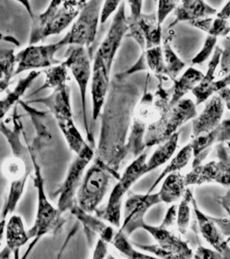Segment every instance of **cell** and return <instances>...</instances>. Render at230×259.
I'll use <instances>...</instances> for the list:
<instances>
[{
  "label": "cell",
  "mask_w": 230,
  "mask_h": 259,
  "mask_svg": "<svg viewBox=\"0 0 230 259\" xmlns=\"http://www.w3.org/2000/svg\"><path fill=\"white\" fill-rule=\"evenodd\" d=\"M184 177L179 173H171L165 177V181L160 189V196L162 202L171 204L183 197L185 192Z\"/></svg>",
  "instance_id": "cell-29"
},
{
  "label": "cell",
  "mask_w": 230,
  "mask_h": 259,
  "mask_svg": "<svg viewBox=\"0 0 230 259\" xmlns=\"http://www.w3.org/2000/svg\"><path fill=\"white\" fill-rule=\"evenodd\" d=\"M12 121L13 128L7 126L3 120L0 122V132L5 136L12 150V156L5 161L2 166L3 175L8 180L10 187L1 212V219H7L14 212L24 194L28 179L34 171L30 145H24L21 140V134L24 129L18 114L17 105L14 106Z\"/></svg>",
  "instance_id": "cell-2"
},
{
  "label": "cell",
  "mask_w": 230,
  "mask_h": 259,
  "mask_svg": "<svg viewBox=\"0 0 230 259\" xmlns=\"http://www.w3.org/2000/svg\"><path fill=\"white\" fill-rule=\"evenodd\" d=\"M128 20L127 36H130L139 45L142 51L161 45L162 28L156 13L145 15L142 13L138 19Z\"/></svg>",
  "instance_id": "cell-17"
},
{
  "label": "cell",
  "mask_w": 230,
  "mask_h": 259,
  "mask_svg": "<svg viewBox=\"0 0 230 259\" xmlns=\"http://www.w3.org/2000/svg\"><path fill=\"white\" fill-rule=\"evenodd\" d=\"M128 236L125 234L120 228L117 230L114 238L112 239L111 244L114 246L121 253L127 256L128 258L132 259H154V256H150L147 254L141 253L140 251L135 250L133 244H131L128 239Z\"/></svg>",
  "instance_id": "cell-35"
},
{
  "label": "cell",
  "mask_w": 230,
  "mask_h": 259,
  "mask_svg": "<svg viewBox=\"0 0 230 259\" xmlns=\"http://www.w3.org/2000/svg\"><path fill=\"white\" fill-rule=\"evenodd\" d=\"M95 156V146L88 143L85 147L76 154L75 159L69 166L65 179L59 189L56 191V195H58L56 207L62 214L70 211L75 205L77 191L83 181L87 167L94 160Z\"/></svg>",
  "instance_id": "cell-9"
},
{
  "label": "cell",
  "mask_w": 230,
  "mask_h": 259,
  "mask_svg": "<svg viewBox=\"0 0 230 259\" xmlns=\"http://www.w3.org/2000/svg\"><path fill=\"white\" fill-rule=\"evenodd\" d=\"M20 42L12 35L0 33V92L8 89L11 80L15 76L17 68L16 50Z\"/></svg>",
  "instance_id": "cell-22"
},
{
  "label": "cell",
  "mask_w": 230,
  "mask_h": 259,
  "mask_svg": "<svg viewBox=\"0 0 230 259\" xmlns=\"http://www.w3.org/2000/svg\"><path fill=\"white\" fill-rule=\"evenodd\" d=\"M83 6L79 0H65L54 14L39 24H31L30 45H37L39 41L57 35L65 30L77 18Z\"/></svg>",
  "instance_id": "cell-12"
},
{
  "label": "cell",
  "mask_w": 230,
  "mask_h": 259,
  "mask_svg": "<svg viewBox=\"0 0 230 259\" xmlns=\"http://www.w3.org/2000/svg\"><path fill=\"white\" fill-rule=\"evenodd\" d=\"M217 159L193 168L184 177L186 186L216 183L230 187V155L222 143L216 147Z\"/></svg>",
  "instance_id": "cell-13"
},
{
  "label": "cell",
  "mask_w": 230,
  "mask_h": 259,
  "mask_svg": "<svg viewBox=\"0 0 230 259\" xmlns=\"http://www.w3.org/2000/svg\"><path fill=\"white\" fill-rule=\"evenodd\" d=\"M191 205L194 211L198 229L201 234L209 244L219 253L222 255L223 258H230V248L227 239L221 233L217 226L212 221L210 216L205 214L198 207L195 198L191 199Z\"/></svg>",
  "instance_id": "cell-21"
},
{
  "label": "cell",
  "mask_w": 230,
  "mask_h": 259,
  "mask_svg": "<svg viewBox=\"0 0 230 259\" xmlns=\"http://www.w3.org/2000/svg\"><path fill=\"white\" fill-rule=\"evenodd\" d=\"M179 132L175 133L171 136L167 140L160 144L155 152L150 156V159L146 162V172L150 173V171L156 169L163 164H165L171 159L177 150L178 139H179Z\"/></svg>",
  "instance_id": "cell-30"
},
{
  "label": "cell",
  "mask_w": 230,
  "mask_h": 259,
  "mask_svg": "<svg viewBox=\"0 0 230 259\" xmlns=\"http://www.w3.org/2000/svg\"><path fill=\"white\" fill-rule=\"evenodd\" d=\"M107 244L105 240L99 238L96 245H95V250L93 252V258L94 259H103L107 256Z\"/></svg>",
  "instance_id": "cell-44"
},
{
  "label": "cell",
  "mask_w": 230,
  "mask_h": 259,
  "mask_svg": "<svg viewBox=\"0 0 230 259\" xmlns=\"http://www.w3.org/2000/svg\"><path fill=\"white\" fill-rule=\"evenodd\" d=\"M91 54L85 48L81 46H71L66 53V60L64 61L68 71L74 77L76 81L81 101L83 107V124L85 128L86 135L89 140V145L95 146V139L90 133L88 115H87V93L89 81L91 80L92 67Z\"/></svg>",
  "instance_id": "cell-10"
},
{
  "label": "cell",
  "mask_w": 230,
  "mask_h": 259,
  "mask_svg": "<svg viewBox=\"0 0 230 259\" xmlns=\"http://www.w3.org/2000/svg\"><path fill=\"white\" fill-rule=\"evenodd\" d=\"M177 206L172 205L169 207L167 212L165 213V218L163 220L160 227L170 228L177 222Z\"/></svg>",
  "instance_id": "cell-43"
},
{
  "label": "cell",
  "mask_w": 230,
  "mask_h": 259,
  "mask_svg": "<svg viewBox=\"0 0 230 259\" xmlns=\"http://www.w3.org/2000/svg\"><path fill=\"white\" fill-rule=\"evenodd\" d=\"M64 47L61 41L50 45H30L17 54L15 76L26 71L39 70L59 64L56 54Z\"/></svg>",
  "instance_id": "cell-14"
},
{
  "label": "cell",
  "mask_w": 230,
  "mask_h": 259,
  "mask_svg": "<svg viewBox=\"0 0 230 259\" xmlns=\"http://www.w3.org/2000/svg\"><path fill=\"white\" fill-rule=\"evenodd\" d=\"M162 202L160 194H138L130 193L127 196L123 212V222L120 229L127 236H130L136 230L143 228L145 215L152 206Z\"/></svg>",
  "instance_id": "cell-15"
},
{
  "label": "cell",
  "mask_w": 230,
  "mask_h": 259,
  "mask_svg": "<svg viewBox=\"0 0 230 259\" xmlns=\"http://www.w3.org/2000/svg\"><path fill=\"white\" fill-rule=\"evenodd\" d=\"M216 16L219 18H224V19H228L230 18V0L227 1L224 7L221 10V12H219L216 14Z\"/></svg>",
  "instance_id": "cell-49"
},
{
  "label": "cell",
  "mask_w": 230,
  "mask_h": 259,
  "mask_svg": "<svg viewBox=\"0 0 230 259\" xmlns=\"http://www.w3.org/2000/svg\"><path fill=\"white\" fill-rule=\"evenodd\" d=\"M30 151L32 154L33 163H34V184L36 189V212L34 224L28 231L30 239V245L24 254L23 258L30 253L35 244L39 240L48 233H54L56 230L59 229L62 225V213L57 207L50 203L46 195L45 189V181L42 175L41 167L36 160V154L34 148L30 145Z\"/></svg>",
  "instance_id": "cell-5"
},
{
  "label": "cell",
  "mask_w": 230,
  "mask_h": 259,
  "mask_svg": "<svg viewBox=\"0 0 230 259\" xmlns=\"http://www.w3.org/2000/svg\"><path fill=\"white\" fill-rule=\"evenodd\" d=\"M148 81L145 83L144 94L136 105L131 124L130 133L127 137V156L131 154L136 158L145 151V135L149 124L156 119L157 110L154 106V95L147 91Z\"/></svg>",
  "instance_id": "cell-11"
},
{
  "label": "cell",
  "mask_w": 230,
  "mask_h": 259,
  "mask_svg": "<svg viewBox=\"0 0 230 259\" xmlns=\"http://www.w3.org/2000/svg\"><path fill=\"white\" fill-rule=\"evenodd\" d=\"M212 221L215 222V224L217 226L221 233L223 234L224 237H230V219L223 218H214L211 217Z\"/></svg>",
  "instance_id": "cell-46"
},
{
  "label": "cell",
  "mask_w": 230,
  "mask_h": 259,
  "mask_svg": "<svg viewBox=\"0 0 230 259\" xmlns=\"http://www.w3.org/2000/svg\"><path fill=\"white\" fill-rule=\"evenodd\" d=\"M230 140V119H225L210 133L194 138L190 145L194 159L192 168L200 165L209 156L211 147L215 144H221Z\"/></svg>",
  "instance_id": "cell-19"
},
{
  "label": "cell",
  "mask_w": 230,
  "mask_h": 259,
  "mask_svg": "<svg viewBox=\"0 0 230 259\" xmlns=\"http://www.w3.org/2000/svg\"><path fill=\"white\" fill-rule=\"evenodd\" d=\"M220 97L222 99L224 102L225 106H227V109L230 111V89L229 88H224L221 89L217 93Z\"/></svg>",
  "instance_id": "cell-48"
},
{
  "label": "cell",
  "mask_w": 230,
  "mask_h": 259,
  "mask_svg": "<svg viewBox=\"0 0 230 259\" xmlns=\"http://www.w3.org/2000/svg\"><path fill=\"white\" fill-rule=\"evenodd\" d=\"M122 0H104L100 13V24H105L107 19L115 13Z\"/></svg>",
  "instance_id": "cell-41"
},
{
  "label": "cell",
  "mask_w": 230,
  "mask_h": 259,
  "mask_svg": "<svg viewBox=\"0 0 230 259\" xmlns=\"http://www.w3.org/2000/svg\"><path fill=\"white\" fill-rule=\"evenodd\" d=\"M89 0H79V3H80L81 6H83Z\"/></svg>",
  "instance_id": "cell-52"
},
{
  "label": "cell",
  "mask_w": 230,
  "mask_h": 259,
  "mask_svg": "<svg viewBox=\"0 0 230 259\" xmlns=\"http://www.w3.org/2000/svg\"><path fill=\"white\" fill-rule=\"evenodd\" d=\"M27 103L43 104L50 110L55 117L68 148L74 154L79 153L88 144L74 123L71 107L70 88L68 84L53 89V92L47 97L28 100Z\"/></svg>",
  "instance_id": "cell-4"
},
{
  "label": "cell",
  "mask_w": 230,
  "mask_h": 259,
  "mask_svg": "<svg viewBox=\"0 0 230 259\" xmlns=\"http://www.w3.org/2000/svg\"><path fill=\"white\" fill-rule=\"evenodd\" d=\"M110 73L100 56L95 54L92 68L91 89L92 98V126L90 133L93 136L95 122L102 112L106 102V95L109 89Z\"/></svg>",
  "instance_id": "cell-18"
},
{
  "label": "cell",
  "mask_w": 230,
  "mask_h": 259,
  "mask_svg": "<svg viewBox=\"0 0 230 259\" xmlns=\"http://www.w3.org/2000/svg\"><path fill=\"white\" fill-rule=\"evenodd\" d=\"M128 20L126 15V3L121 2L115 12L112 24L105 38L98 48L96 54L103 60L108 72H111L115 56L121 47L122 40L128 32Z\"/></svg>",
  "instance_id": "cell-16"
},
{
  "label": "cell",
  "mask_w": 230,
  "mask_h": 259,
  "mask_svg": "<svg viewBox=\"0 0 230 259\" xmlns=\"http://www.w3.org/2000/svg\"><path fill=\"white\" fill-rule=\"evenodd\" d=\"M45 82L36 91L33 92L30 96L39 94L45 89H55L59 88L61 85L67 84L68 79V69L64 62L59 64L54 65L50 68H45Z\"/></svg>",
  "instance_id": "cell-32"
},
{
  "label": "cell",
  "mask_w": 230,
  "mask_h": 259,
  "mask_svg": "<svg viewBox=\"0 0 230 259\" xmlns=\"http://www.w3.org/2000/svg\"><path fill=\"white\" fill-rule=\"evenodd\" d=\"M146 158L147 152H143L137 156L134 161L125 169L121 176L117 184L112 189L109 199L103 209H98L95 212L96 216L102 219L112 227L120 228L121 225V207L125 195L129 191L131 187L147 174L146 172Z\"/></svg>",
  "instance_id": "cell-7"
},
{
  "label": "cell",
  "mask_w": 230,
  "mask_h": 259,
  "mask_svg": "<svg viewBox=\"0 0 230 259\" xmlns=\"http://www.w3.org/2000/svg\"><path fill=\"white\" fill-rule=\"evenodd\" d=\"M194 258L197 259H222L223 256L216 250H210L208 248L199 245L197 249V252L194 254Z\"/></svg>",
  "instance_id": "cell-42"
},
{
  "label": "cell",
  "mask_w": 230,
  "mask_h": 259,
  "mask_svg": "<svg viewBox=\"0 0 230 259\" xmlns=\"http://www.w3.org/2000/svg\"><path fill=\"white\" fill-rule=\"evenodd\" d=\"M40 74V70L30 71L27 76L18 80L13 90L10 91L6 97L0 100V122L3 120V118L12 107L18 105L17 103L20 101L21 97L30 89V85H32V83L39 78Z\"/></svg>",
  "instance_id": "cell-27"
},
{
  "label": "cell",
  "mask_w": 230,
  "mask_h": 259,
  "mask_svg": "<svg viewBox=\"0 0 230 259\" xmlns=\"http://www.w3.org/2000/svg\"><path fill=\"white\" fill-rule=\"evenodd\" d=\"M218 37L213 35H207L206 40L204 41V46L202 47L198 55L192 59L191 63L194 65L201 64L209 59L210 56L214 53Z\"/></svg>",
  "instance_id": "cell-38"
},
{
  "label": "cell",
  "mask_w": 230,
  "mask_h": 259,
  "mask_svg": "<svg viewBox=\"0 0 230 259\" xmlns=\"http://www.w3.org/2000/svg\"><path fill=\"white\" fill-rule=\"evenodd\" d=\"M162 48L167 77L171 80H176L181 71L185 68L186 63L178 57L171 47L170 38L165 39V41L163 42Z\"/></svg>",
  "instance_id": "cell-34"
},
{
  "label": "cell",
  "mask_w": 230,
  "mask_h": 259,
  "mask_svg": "<svg viewBox=\"0 0 230 259\" xmlns=\"http://www.w3.org/2000/svg\"><path fill=\"white\" fill-rule=\"evenodd\" d=\"M204 74L194 68H189L182 74V76L174 80V85L170 89L171 100L170 106H174L182 100L188 93L195 89L203 79Z\"/></svg>",
  "instance_id": "cell-28"
},
{
  "label": "cell",
  "mask_w": 230,
  "mask_h": 259,
  "mask_svg": "<svg viewBox=\"0 0 230 259\" xmlns=\"http://www.w3.org/2000/svg\"><path fill=\"white\" fill-rule=\"evenodd\" d=\"M175 20L171 27L181 22H190L199 18H207L216 15L217 12L209 6L205 0H181L180 3L175 9Z\"/></svg>",
  "instance_id": "cell-24"
},
{
  "label": "cell",
  "mask_w": 230,
  "mask_h": 259,
  "mask_svg": "<svg viewBox=\"0 0 230 259\" xmlns=\"http://www.w3.org/2000/svg\"><path fill=\"white\" fill-rule=\"evenodd\" d=\"M227 145H228V148H229V150H230V143H229V142H227Z\"/></svg>",
  "instance_id": "cell-54"
},
{
  "label": "cell",
  "mask_w": 230,
  "mask_h": 259,
  "mask_svg": "<svg viewBox=\"0 0 230 259\" xmlns=\"http://www.w3.org/2000/svg\"><path fill=\"white\" fill-rule=\"evenodd\" d=\"M17 2L24 6V9L26 10V12H28V14L30 16V18H32L34 17V12H33L32 6L30 4V0H16Z\"/></svg>",
  "instance_id": "cell-50"
},
{
  "label": "cell",
  "mask_w": 230,
  "mask_h": 259,
  "mask_svg": "<svg viewBox=\"0 0 230 259\" xmlns=\"http://www.w3.org/2000/svg\"><path fill=\"white\" fill-rule=\"evenodd\" d=\"M170 89L167 91L164 89L162 81H160L154 95L156 119L149 124L145 135L146 148L162 144L186 122L197 117V106L191 100L182 99L172 106H170Z\"/></svg>",
  "instance_id": "cell-3"
},
{
  "label": "cell",
  "mask_w": 230,
  "mask_h": 259,
  "mask_svg": "<svg viewBox=\"0 0 230 259\" xmlns=\"http://www.w3.org/2000/svg\"><path fill=\"white\" fill-rule=\"evenodd\" d=\"M142 229L150 233L160 247L171 254L173 259H189L194 256L188 243L169 231V228L145 224Z\"/></svg>",
  "instance_id": "cell-20"
},
{
  "label": "cell",
  "mask_w": 230,
  "mask_h": 259,
  "mask_svg": "<svg viewBox=\"0 0 230 259\" xmlns=\"http://www.w3.org/2000/svg\"><path fill=\"white\" fill-rule=\"evenodd\" d=\"M12 253V250H10L7 246H6L0 252V258H9Z\"/></svg>",
  "instance_id": "cell-51"
},
{
  "label": "cell",
  "mask_w": 230,
  "mask_h": 259,
  "mask_svg": "<svg viewBox=\"0 0 230 259\" xmlns=\"http://www.w3.org/2000/svg\"><path fill=\"white\" fill-rule=\"evenodd\" d=\"M221 55V48L216 46L214 50L211 60L209 62L206 74H204L199 84L192 90V94L196 97V106H199L200 104L204 103L210 99V97L215 94V89H214L215 71L220 64Z\"/></svg>",
  "instance_id": "cell-25"
},
{
  "label": "cell",
  "mask_w": 230,
  "mask_h": 259,
  "mask_svg": "<svg viewBox=\"0 0 230 259\" xmlns=\"http://www.w3.org/2000/svg\"><path fill=\"white\" fill-rule=\"evenodd\" d=\"M103 2L104 0H89L82 7L70 30L60 40L64 47L81 46L89 50L92 56V46L97 35Z\"/></svg>",
  "instance_id": "cell-8"
},
{
  "label": "cell",
  "mask_w": 230,
  "mask_h": 259,
  "mask_svg": "<svg viewBox=\"0 0 230 259\" xmlns=\"http://www.w3.org/2000/svg\"><path fill=\"white\" fill-rule=\"evenodd\" d=\"M192 198H193V194H192L191 189H186L183 195V199L181 200L180 205L177 206V229L182 235H185L189 228Z\"/></svg>",
  "instance_id": "cell-36"
},
{
  "label": "cell",
  "mask_w": 230,
  "mask_h": 259,
  "mask_svg": "<svg viewBox=\"0 0 230 259\" xmlns=\"http://www.w3.org/2000/svg\"><path fill=\"white\" fill-rule=\"evenodd\" d=\"M181 0H158L157 17L160 24H162L171 13L174 12Z\"/></svg>",
  "instance_id": "cell-39"
},
{
  "label": "cell",
  "mask_w": 230,
  "mask_h": 259,
  "mask_svg": "<svg viewBox=\"0 0 230 259\" xmlns=\"http://www.w3.org/2000/svg\"><path fill=\"white\" fill-rule=\"evenodd\" d=\"M193 156V150L190 144L185 145L182 150H179V152L171 159L165 169L162 171V173L160 175V177L157 178L156 181L154 182V184L151 185L150 189L148 190L147 193H151L154 189H156L157 186L159 185L163 179H165L166 176L177 171H180L182 168H184L186 165L188 164L189 160L191 159Z\"/></svg>",
  "instance_id": "cell-33"
},
{
  "label": "cell",
  "mask_w": 230,
  "mask_h": 259,
  "mask_svg": "<svg viewBox=\"0 0 230 259\" xmlns=\"http://www.w3.org/2000/svg\"><path fill=\"white\" fill-rule=\"evenodd\" d=\"M217 202L223 207V209L230 216V189L227 190V193L223 196H219L217 198Z\"/></svg>",
  "instance_id": "cell-47"
},
{
  "label": "cell",
  "mask_w": 230,
  "mask_h": 259,
  "mask_svg": "<svg viewBox=\"0 0 230 259\" xmlns=\"http://www.w3.org/2000/svg\"><path fill=\"white\" fill-rule=\"evenodd\" d=\"M137 100V95L114 85L100 113L101 126L95 157L116 173L127 156V135Z\"/></svg>",
  "instance_id": "cell-1"
},
{
  "label": "cell",
  "mask_w": 230,
  "mask_h": 259,
  "mask_svg": "<svg viewBox=\"0 0 230 259\" xmlns=\"http://www.w3.org/2000/svg\"><path fill=\"white\" fill-rule=\"evenodd\" d=\"M227 243H229V242H230V237H229V238H227Z\"/></svg>",
  "instance_id": "cell-53"
},
{
  "label": "cell",
  "mask_w": 230,
  "mask_h": 259,
  "mask_svg": "<svg viewBox=\"0 0 230 259\" xmlns=\"http://www.w3.org/2000/svg\"><path fill=\"white\" fill-rule=\"evenodd\" d=\"M120 177L121 175L95 157L93 163L86 170L78 189L75 204L84 212L95 213L106 196L112 179L119 180Z\"/></svg>",
  "instance_id": "cell-6"
},
{
  "label": "cell",
  "mask_w": 230,
  "mask_h": 259,
  "mask_svg": "<svg viewBox=\"0 0 230 259\" xmlns=\"http://www.w3.org/2000/svg\"><path fill=\"white\" fill-rule=\"evenodd\" d=\"M222 45L223 49H221L218 75L221 78H224L230 85V35L225 37Z\"/></svg>",
  "instance_id": "cell-37"
},
{
  "label": "cell",
  "mask_w": 230,
  "mask_h": 259,
  "mask_svg": "<svg viewBox=\"0 0 230 259\" xmlns=\"http://www.w3.org/2000/svg\"><path fill=\"white\" fill-rule=\"evenodd\" d=\"M64 1L65 0H51L50 5L48 6L45 12H42L39 15L34 16L31 18V20H32L31 21V24H39L43 23L44 21L46 20L48 18H50V16L54 14V12H56V10L62 6Z\"/></svg>",
  "instance_id": "cell-40"
},
{
  "label": "cell",
  "mask_w": 230,
  "mask_h": 259,
  "mask_svg": "<svg viewBox=\"0 0 230 259\" xmlns=\"http://www.w3.org/2000/svg\"><path fill=\"white\" fill-rule=\"evenodd\" d=\"M6 246L12 250L16 259L19 258V250L28 242L30 237L24 227V221L20 215L12 214L6 223Z\"/></svg>",
  "instance_id": "cell-26"
},
{
  "label": "cell",
  "mask_w": 230,
  "mask_h": 259,
  "mask_svg": "<svg viewBox=\"0 0 230 259\" xmlns=\"http://www.w3.org/2000/svg\"><path fill=\"white\" fill-rule=\"evenodd\" d=\"M127 3L130 8V16L128 18L138 19L142 14L143 0H127Z\"/></svg>",
  "instance_id": "cell-45"
},
{
  "label": "cell",
  "mask_w": 230,
  "mask_h": 259,
  "mask_svg": "<svg viewBox=\"0 0 230 259\" xmlns=\"http://www.w3.org/2000/svg\"><path fill=\"white\" fill-rule=\"evenodd\" d=\"M2 243H3V241H0V247H1V245H2Z\"/></svg>",
  "instance_id": "cell-55"
},
{
  "label": "cell",
  "mask_w": 230,
  "mask_h": 259,
  "mask_svg": "<svg viewBox=\"0 0 230 259\" xmlns=\"http://www.w3.org/2000/svg\"><path fill=\"white\" fill-rule=\"evenodd\" d=\"M188 24L195 27L198 30L207 33L209 35H213L215 37H226L229 35L230 22L227 19L219 18H199L197 20L190 21Z\"/></svg>",
  "instance_id": "cell-31"
},
{
  "label": "cell",
  "mask_w": 230,
  "mask_h": 259,
  "mask_svg": "<svg viewBox=\"0 0 230 259\" xmlns=\"http://www.w3.org/2000/svg\"><path fill=\"white\" fill-rule=\"evenodd\" d=\"M224 113V102L220 95H213L207 101L203 112L192 122V138L210 133L221 122Z\"/></svg>",
  "instance_id": "cell-23"
}]
</instances>
